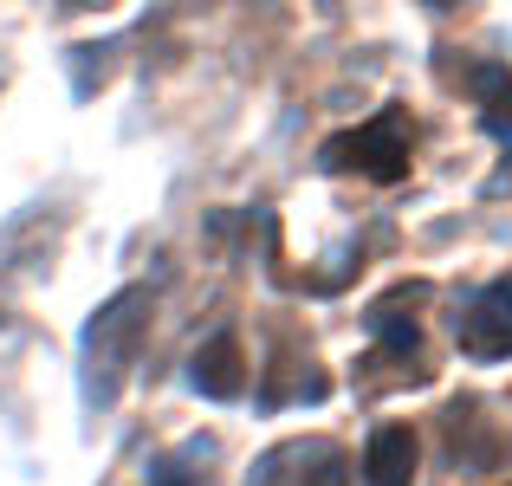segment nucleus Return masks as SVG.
<instances>
[{
  "mask_svg": "<svg viewBox=\"0 0 512 486\" xmlns=\"http://www.w3.org/2000/svg\"><path fill=\"white\" fill-rule=\"evenodd\" d=\"M409 143H415V124L402 111H383V117H370V124H357L350 137L325 143V162L331 169H363V175H376V182H402Z\"/></svg>",
  "mask_w": 512,
  "mask_h": 486,
  "instance_id": "f257e3e1",
  "label": "nucleus"
},
{
  "mask_svg": "<svg viewBox=\"0 0 512 486\" xmlns=\"http://www.w3.org/2000/svg\"><path fill=\"white\" fill-rule=\"evenodd\" d=\"M461 350L467 357H487V363L512 357V273L474 292V305L461 318Z\"/></svg>",
  "mask_w": 512,
  "mask_h": 486,
  "instance_id": "f03ea898",
  "label": "nucleus"
},
{
  "mask_svg": "<svg viewBox=\"0 0 512 486\" xmlns=\"http://www.w3.org/2000/svg\"><path fill=\"white\" fill-rule=\"evenodd\" d=\"M363 480L370 486H409L415 480V435L409 428H376L370 454H363Z\"/></svg>",
  "mask_w": 512,
  "mask_h": 486,
  "instance_id": "7ed1b4c3",
  "label": "nucleus"
},
{
  "mask_svg": "<svg viewBox=\"0 0 512 486\" xmlns=\"http://www.w3.org/2000/svg\"><path fill=\"white\" fill-rule=\"evenodd\" d=\"M188 383H195L201 396H234V389H240V376H234V337H214V344L188 363Z\"/></svg>",
  "mask_w": 512,
  "mask_h": 486,
  "instance_id": "20e7f679",
  "label": "nucleus"
},
{
  "mask_svg": "<svg viewBox=\"0 0 512 486\" xmlns=\"http://www.w3.org/2000/svg\"><path fill=\"white\" fill-rule=\"evenodd\" d=\"M480 124H487V130H493L500 143H512V91H506V98H493V104H487V117H480Z\"/></svg>",
  "mask_w": 512,
  "mask_h": 486,
  "instance_id": "39448f33",
  "label": "nucleus"
},
{
  "mask_svg": "<svg viewBox=\"0 0 512 486\" xmlns=\"http://www.w3.org/2000/svg\"><path fill=\"white\" fill-rule=\"evenodd\" d=\"M150 486H182V480H175V467H156V480Z\"/></svg>",
  "mask_w": 512,
  "mask_h": 486,
  "instance_id": "423d86ee",
  "label": "nucleus"
},
{
  "mask_svg": "<svg viewBox=\"0 0 512 486\" xmlns=\"http://www.w3.org/2000/svg\"><path fill=\"white\" fill-rule=\"evenodd\" d=\"M506 486H512V480H506Z\"/></svg>",
  "mask_w": 512,
  "mask_h": 486,
  "instance_id": "0eeeda50",
  "label": "nucleus"
}]
</instances>
